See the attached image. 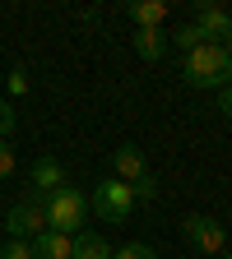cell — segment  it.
Wrapping results in <instances>:
<instances>
[{"label": "cell", "instance_id": "7c38bea8", "mask_svg": "<svg viewBox=\"0 0 232 259\" xmlns=\"http://www.w3.org/2000/svg\"><path fill=\"white\" fill-rule=\"evenodd\" d=\"M75 259H112V245L97 232H79L75 236Z\"/></svg>", "mask_w": 232, "mask_h": 259}, {"label": "cell", "instance_id": "7a4b0ae2", "mask_svg": "<svg viewBox=\"0 0 232 259\" xmlns=\"http://www.w3.org/2000/svg\"><path fill=\"white\" fill-rule=\"evenodd\" d=\"M47 199V232H65V236H79L84 222H88V199L75 190V185H60L51 194H42Z\"/></svg>", "mask_w": 232, "mask_h": 259}, {"label": "cell", "instance_id": "277c9868", "mask_svg": "<svg viewBox=\"0 0 232 259\" xmlns=\"http://www.w3.org/2000/svg\"><path fill=\"white\" fill-rule=\"evenodd\" d=\"M5 232H10V241H38V236L47 232V199H42V194L19 199V204L5 213Z\"/></svg>", "mask_w": 232, "mask_h": 259}, {"label": "cell", "instance_id": "e0dca14e", "mask_svg": "<svg viewBox=\"0 0 232 259\" xmlns=\"http://www.w3.org/2000/svg\"><path fill=\"white\" fill-rule=\"evenodd\" d=\"M14 125H19V116H14V107L5 102V97H0V139H10V135H14Z\"/></svg>", "mask_w": 232, "mask_h": 259}, {"label": "cell", "instance_id": "ffe728a7", "mask_svg": "<svg viewBox=\"0 0 232 259\" xmlns=\"http://www.w3.org/2000/svg\"><path fill=\"white\" fill-rule=\"evenodd\" d=\"M223 51H227V60H232V32H227V42H223Z\"/></svg>", "mask_w": 232, "mask_h": 259}, {"label": "cell", "instance_id": "ba28073f", "mask_svg": "<svg viewBox=\"0 0 232 259\" xmlns=\"http://www.w3.org/2000/svg\"><path fill=\"white\" fill-rule=\"evenodd\" d=\"M28 181H32V194H51L60 185H70V181H65V167H60L56 157H38L32 171H28Z\"/></svg>", "mask_w": 232, "mask_h": 259}, {"label": "cell", "instance_id": "4fadbf2b", "mask_svg": "<svg viewBox=\"0 0 232 259\" xmlns=\"http://www.w3.org/2000/svg\"><path fill=\"white\" fill-rule=\"evenodd\" d=\"M200 42H205V37H200V32H195V23H181L177 32H168V47H177L181 56H186V51H195Z\"/></svg>", "mask_w": 232, "mask_h": 259}, {"label": "cell", "instance_id": "5b68a950", "mask_svg": "<svg viewBox=\"0 0 232 259\" xmlns=\"http://www.w3.org/2000/svg\"><path fill=\"white\" fill-rule=\"evenodd\" d=\"M181 232H186V241L200 250V254H227V232H223L214 218H205V213H190L181 222Z\"/></svg>", "mask_w": 232, "mask_h": 259}, {"label": "cell", "instance_id": "52a82bcc", "mask_svg": "<svg viewBox=\"0 0 232 259\" xmlns=\"http://www.w3.org/2000/svg\"><path fill=\"white\" fill-rule=\"evenodd\" d=\"M112 167H116V181H125V185L149 181V162H144V153H140L135 144H121V148L112 153Z\"/></svg>", "mask_w": 232, "mask_h": 259}, {"label": "cell", "instance_id": "d6986e66", "mask_svg": "<svg viewBox=\"0 0 232 259\" xmlns=\"http://www.w3.org/2000/svg\"><path fill=\"white\" fill-rule=\"evenodd\" d=\"M218 111L232 120V83H227V88H218Z\"/></svg>", "mask_w": 232, "mask_h": 259}, {"label": "cell", "instance_id": "ac0fdd59", "mask_svg": "<svg viewBox=\"0 0 232 259\" xmlns=\"http://www.w3.org/2000/svg\"><path fill=\"white\" fill-rule=\"evenodd\" d=\"M23 88H28V70L14 65V70H10V93H23Z\"/></svg>", "mask_w": 232, "mask_h": 259}, {"label": "cell", "instance_id": "44dd1931", "mask_svg": "<svg viewBox=\"0 0 232 259\" xmlns=\"http://www.w3.org/2000/svg\"><path fill=\"white\" fill-rule=\"evenodd\" d=\"M223 259H232V254H223Z\"/></svg>", "mask_w": 232, "mask_h": 259}, {"label": "cell", "instance_id": "5bb4252c", "mask_svg": "<svg viewBox=\"0 0 232 259\" xmlns=\"http://www.w3.org/2000/svg\"><path fill=\"white\" fill-rule=\"evenodd\" d=\"M14 167H19V157H14V144H10V139H0V185H5V181L14 176Z\"/></svg>", "mask_w": 232, "mask_h": 259}, {"label": "cell", "instance_id": "3957f363", "mask_svg": "<svg viewBox=\"0 0 232 259\" xmlns=\"http://www.w3.org/2000/svg\"><path fill=\"white\" fill-rule=\"evenodd\" d=\"M135 204H140L135 190H130L125 181H116V176H107L103 185L93 190V199H88V208L103 218V222H125L130 213H135Z\"/></svg>", "mask_w": 232, "mask_h": 259}, {"label": "cell", "instance_id": "8fae6325", "mask_svg": "<svg viewBox=\"0 0 232 259\" xmlns=\"http://www.w3.org/2000/svg\"><path fill=\"white\" fill-rule=\"evenodd\" d=\"M125 14L135 28H162L168 23V5L162 0H135V5H125Z\"/></svg>", "mask_w": 232, "mask_h": 259}, {"label": "cell", "instance_id": "2e32d148", "mask_svg": "<svg viewBox=\"0 0 232 259\" xmlns=\"http://www.w3.org/2000/svg\"><path fill=\"white\" fill-rule=\"evenodd\" d=\"M0 259H32V241H5L0 245Z\"/></svg>", "mask_w": 232, "mask_h": 259}, {"label": "cell", "instance_id": "30bf717a", "mask_svg": "<svg viewBox=\"0 0 232 259\" xmlns=\"http://www.w3.org/2000/svg\"><path fill=\"white\" fill-rule=\"evenodd\" d=\"M135 51H140V60H162L168 56V28H135Z\"/></svg>", "mask_w": 232, "mask_h": 259}, {"label": "cell", "instance_id": "9c48e42d", "mask_svg": "<svg viewBox=\"0 0 232 259\" xmlns=\"http://www.w3.org/2000/svg\"><path fill=\"white\" fill-rule=\"evenodd\" d=\"M32 259H75V236L65 232H42L32 241Z\"/></svg>", "mask_w": 232, "mask_h": 259}, {"label": "cell", "instance_id": "9a60e30c", "mask_svg": "<svg viewBox=\"0 0 232 259\" xmlns=\"http://www.w3.org/2000/svg\"><path fill=\"white\" fill-rule=\"evenodd\" d=\"M112 259H158V254H153V245H140V241H130V245L112 250Z\"/></svg>", "mask_w": 232, "mask_h": 259}, {"label": "cell", "instance_id": "8992f818", "mask_svg": "<svg viewBox=\"0 0 232 259\" xmlns=\"http://www.w3.org/2000/svg\"><path fill=\"white\" fill-rule=\"evenodd\" d=\"M195 32H200L205 42H227V32H232V14L223 5H209V0H200V10H195Z\"/></svg>", "mask_w": 232, "mask_h": 259}, {"label": "cell", "instance_id": "6da1fadb", "mask_svg": "<svg viewBox=\"0 0 232 259\" xmlns=\"http://www.w3.org/2000/svg\"><path fill=\"white\" fill-rule=\"evenodd\" d=\"M181 79L190 88H227L232 83V60L218 42H200L195 51L181 56Z\"/></svg>", "mask_w": 232, "mask_h": 259}]
</instances>
